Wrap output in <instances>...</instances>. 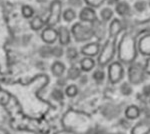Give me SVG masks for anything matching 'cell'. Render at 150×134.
Instances as JSON below:
<instances>
[{"mask_svg":"<svg viewBox=\"0 0 150 134\" xmlns=\"http://www.w3.org/2000/svg\"><path fill=\"white\" fill-rule=\"evenodd\" d=\"M120 92L124 95V96H129L132 93V85L129 82H124L120 86Z\"/></svg>","mask_w":150,"mask_h":134,"instance_id":"obj_21","label":"cell"},{"mask_svg":"<svg viewBox=\"0 0 150 134\" xmlns=\"http://www.w3.org/2000/svg\"><path fill=\"white\" fill-rule=\"evenodd\" d=\"M80 66L83 71L88 72L93 69V67L95 66V62H94V60L91 57H85L81 60Z\"/></svg>","mask_w":150,"mask_h":134,"instance_id":"obj_17","label":"cell"},{"mask_svg":"<svg viewBox=\"0 0 150 134\" xmlns=\"http://www.w3.org/2000/svg\"><path fill=\"white\" fill-rule=\"evenodd\" d=\"M145 71H146L147 74L150 75V58L147 59L146 64H145Z\"/></svg>","mask_w":150,"mask_h":134,"instance_id":"obj_35","label":"cell"},{"mask_svg":"<svg viewBox=\"0 0 150 134\" xmlns=\"http://www.w3.org/2000/svg\"><path fill=\"white\" fill-rule=\"evenodd\" d=\"M51 71L53 73V75L57 77H60L63 75V73L65 71V66L63 63L59 62V61H56L52 64V67H51Z\"/></svg>","mask_w":150,"mask_h":134,"instance_id":"obj_18","label":"cell"},{"mask_svg":"<svg viewBox=\"0 0 150 134\" xmlns=\"http://www.w3.org/2000/svg\"><path fill=\"white\" fill-rule=\"evenodd\" d=\"M142 93L144 94V96L150 97V84L145 85L143 87V89H142Z\"/></svg>","mask_w":150,"mask_h":134,"instance_id":"obj_34","label":"cell"},{"mask_svg":"<svg viewBox=\"0 0 150 134\" xmlns=\"http://www.w3.org/2000/svg\"><path fill=\"white\" fill-rule=\"evenodd\" d=\"M92 31L94 36L98 38V39H102V38L105 36L106 33V26L102 21L99 20V19H96L94 22H92Z\"/></svg>","mask_w":150,"mask_h":134,"instance_id":"obj_8","label":"cell"},{"mask_svg":"<svg viewBox=\"0 0 150 134\" xmlns=\"http://www.w3.org/2000/svg\"><path fill=\"white\" fill-rule=\"evenodd\" d=\"M77 93H78V88H77L75 85H70L66 88V94L67 96L69 97H74L76 96Z\"/></svg>","mask_w":150,"mask_h":134,"instance_id":"obj_27","label":"cell"},{"mask_svg":"<svg viewBox=\"0 0 150 134\" xmlns=\"http://www.w3.org/2000/svg\"><path fill=\"white\" fill-rule=\"evenodd\" d=\"M140 116V109L136 105L128 106L125 110V117L129 120H135Z\"/></svg>","mask_w":150,"mask_h":134,"instance_id":"obj_12","label":"cell"},{"mask_svg":"<svg viewBox=\"0 0 150 134\" xmlns=\"http://www.w3.org/2000/svg\"><path fill=\"white\" fill-rule=\"evenodd\" d=\"M68 4L72 7H79L82 4V0H68Z\"/></svg>","mask_w":150,"mask_h":134,"instance_id":"obj_33","label":"cell"},{"mask_svg":"<svg viewBox=\"0 0 150 134\" xmlns=\"http://www.w3.org/2000/svg\"><path fill=\"white\" fill-rule=\"evenodd\" d=\"M51 96L54 100L56 101H61L63 99V92L61 91L60 89H54L51 93Z\"/></svg>","mask_w":150,"mask_h":134,"instance_id":"obj_28","label":"cell"},{"mask_svg":"<svg viewBox=\"0 0 150 134\" xmlns=\"http://www.w3.org/2000/svg\"><path fill=\"white\" fill-rule=\"evenodd\" d=\"M122 29V24L120 22V20L118 19H113L112 22L110 24V27H109V35L110 37H115L118 35V33L121 31Z\"/></svg>","mask_w":150,"mask_h":134,"instance_id":"obj_16","label":"cell"},{"mask_svg":"<svg viewBox=\"0 0 150 134\" xmlns=\"http://www.w3.org/2000/svg\"><path fill=\"white\" fill-rule=\"evenodd\" d=\"M131 134H150V122L140 121L132 127Z\"/></svg>","mask_w":150,"mask_h":134,"instance_id":"obj_11","label":"cell"},{"mask_svg":"<svg viewBox=\"0 0 150 134\" xmlns=\"http://www.w3.org/2000/svg\"><path fill=\"white\" fill-rule=\"evenodd\" d=\"M75 16H76V14H75L74 10H72V9L68 8L63 12V18L66 22H71V21L75 18Z\"/></svg>","mask_w":150,"mask_h":134,"instance_id":"obj_25","label":"cell"},{"mask_svg":"<svg viewBox=\"0 0 150 134\" xmlns=\"http://www.w3.org/2000/svg\"><path fill=\"white\" fill-rule=\"evenodd\" d=\"M67 75H68V78L71 80H76L80 77V69L76 66H72L69 68L68 72H67Z\"/></svg>","mask_w":150,"mask_h":134,"instance_id":"obj_19","label":"cell"},{"mask_svg":"<svg viewBox=\"0 0 150 134\" xmlns=\"http://www.w3.org/2000/svg\"><path fill=\"white\" fill-rule=\"evenodd\" d=\"M39 53H40V55L44 58H48V57H50V56H53L52 55V47H50V46H48V45L42 46L39 50Z\"/></svg>","mask_w":150,"mask_h":134,"instance_id":"obj_24","label":"cell"},{"mask_svg":"<svg viewBox=\"0 0 150 134\" xmlns=\"http://www.w3.org/2000/svg\"><path fill=\"white\" fill-rule=\"evenodd\" d=\"M146 25H147V27L150 29V20L148 21V22H146Z\"/></svg>","mask_w":150,"mask_h":134,"instance_id":"obj_39","label":"cell"},{"mask_svg":"<svg viewBox=\"0 0 150 134\" xmlns=\"http://www.w3.org/2000/svg\"><path fill=\"white\" fill-rule=\"evenodd\" d=\"M105 0H86V2L91 6H94V7H97L99 6L100 4H102Z\"/></svg>","mask_w":150,"mask_h":134,"instance_id":"obj_32","label":"cell"},{"mask_svg":"<svg viewBox=\"0 0 150 134\" xmlns=\"http://www.w3.org/2000/svg\"><path fill=\"white\" fill-rule=\"evenodd\" d=\"M100 16H101V19H102L104 22H106V21L110 20V19L112 18L113 11L111 10L110 8H104L100 12Z\"/></svg>","mask_w":150,"mask_h":134,"instance_id":"obj_22","label":"cell"},{"mask_svg":"<svg viewBox=\"0 0 150 134\" xmlns=\"http://www.w3.org/2000/svg\"><path fill=\"white\" fill-rule=\"evenodd\" d=\"M134 8H135V10L138 12H143L146 10L147 3L145 1H137L136 3L134 4Z\"/></svg>","mask_w":150,"mask_h":134,"instance_id":"obj_29","label":"cell"},{"mask_svg":"<svg viewBox=\"0 0 150 134\" xmlns=\"http://www.w3.org/2000/svg\"><path fill=\"white\" fill-rule=\"evenodd\" d=\"M92 77L97 83H101L104 80V78H105V72H104L102 69H97L94 71V73L92 74Z\"/></svg>","mask_w":150,"mask_h":134,"instance_id":"obj_23","label":"cell"},{"mask_svg":"<svg viewBox=\"0 0 150 134\" xmlns=\"http://www.w3.org/2000/svg\"><path fill=\"white\" fill-rule=\"evenodd\" d=\"M66 55L69 60H74L78 57V51L74 47H69L66 51Z\"/></svg>","mask_w":150,"mask_h":134,"instance_id":"obj_26","label":"cell"},{"mask_svg":"<svg viewBox=\"0 0 150 134\" xmlns=\"http://www.w3.org/2000/svg\"><path fill=\"white\" fill-rule=\"evenodd\" d=\"M57 83H58V85H60V86H64V85L66 84V79H65V78H62V77L60 76V78L58 79Z\"/></svg>","mask_w":150,"mask_h":134,"instance_id":"obj_36","label":"cell"},{"mask_svg":"<svg viewBox=\"0 0 150 134\" xmlns=\"http://www.w3.org/2000/svg\"><path fill=\"white\" fill-rule=\"evenodd\" d=\"M118 57L123 63H132L136 58V44L135 37L132 34H125L118 48Z\"/></svg>","mask_w":150,"mask_h":134,"instance_id":"obj_1","label":"cell"},{"mask_svg":"<svg viewBox=\"0 0 150 134\" xmlns=\"http://www.w3.org/2000/svg\"><path fill=\"white\" fill-rule=\"evenodd\" d=\"M115 42L116 38L111 37V39L105 43L98 57V63L100 66H105L112 60L113 56L115 54Z\"/></svg>","mask_w":150,"mask_h":134,"instance_id":"obj_2","label":"cell"},{"mask_svg":"<svg viewBox=\"0 0 150 134\" xmlns=\"http://www.w3.org/2000/svg\"><path fill=\"white\" fill-rule=\"evenodd\" d=\"M119 2V0H107V3L109 5H114V4H117Z\"/></svg>","mask_w":150,"mask_h":134,"instance_id":"obj_37","label":"cell"},{"mask_svg":"<svg viewBox=\"0 0 150 134\" xmlns=\"http://www.w3.org/2000/svg\"><path fill=\"white\" fill-rule=\"evenodd\" d=\"M99 49H100V46L97 42H91L88 44L84 45L81 48V53L84 54L87 57H92V56L97 55L99 53Z\"/></svg>","mask_w":150,"mask_h":134,"instance_id":"obj_7","label":"cell"},{"mask_svg":"<svg viewBox=\"0 0 150 134\" xmlns=\"http://www.w3.org/2000/svg\"><path fill=\"white\" fill-rule=\"evenodd\" d=\"M115 10L117 12L118 15L120 16H127L130 14V6L127 2L125 1H119L117 4H116Z\"/></svg>","mask_w":150,"mask_h":134,"instance_id":"obj_14","label":"cell"},{"mask_svg":"<svg viewBox=\"0 0 150 134\" xmlns=\"http://www.w3.org/2000/svg\"><path fill=\"white\" fill-rule=\"evenodd\" d=\"M145 67L141 63H132L128 70V78L131 84H140L145 79Z\"/></svg>","mask_w":150,"mask_h":134,"instance_id":"obj_3","label":"cell"},{"mask_svg":"<svg viewBox=\"0 0 150 134\" xmlns=\"http://www.w3.org/2000/svg\"><path fill=\"white\" fill-rule=\"evenodd\" d=\"M38 2H41V3H44V2H46L48 1V0H37Z\"/></svg>","mask_w":150,"mask_h":134,"instance_id":"obj_38","label":"cell"},{"mask_svg":"<svg viewBox=\"0 0 150 134\" xmlns=\"http://www.w3.org/2000/svg\"><path fill=\"white\" fill-rule=\"evenodd\" d=\"M139 49L143 54L150 55V35H146L140 39Z\"/></svg>","mask_w":150,"mask_h":134,"instance_id":"obj_15","label":"cell"},{"mask_svg":"<svg viewBox=\"0 0 150 134\" xmlns=\"http://www.w3.org/2000/svg\"><path fill=\"white\" fill-rule=\"evenodd\" d=\"M124 74V69L120 62H113L110 64L109 69H108V77L109 81L112 84H116L121 81Z\"/></svg>","mask_w":150,"mask_h":134,"instance_id":"obj_5","label":"cell"},{"mask_svg":"<svg viewBox=\"0 0 150 134\" xmlns=\"http://www.w3.org/2000/svg\"><path fill=\"white\" fill-rule=\"evenodd\" d=\"M33 13H34V11H33L32 7L30 6H23L22 7V14L24 17H26V18H29V17H31L33 15Z\"/></svg>","mask_w":150,"mask_h":134,"instance_id":"obj_30","label":"cell"},{"mask_svg":"<svg viewBox=\"0 0 150 134\" xmlns=\"http://www.w3.org/2000/svg\"><path fill=\"white\" fill-rule=\"evenodd\" d=\"M62 54H63V49L60 46H55V47H52V55L55 56V57H60Z\"/></svg>","mask_w":150,"mask_h":134,"instance_id":"obj_31","label":"cell"},{"mask_svg":"<svg viewBox=\"0 0 150 134\" xmlns=\"http://www.w3.org/2000/svg\"><path fill=\"white\" fill-rule=\"evenodd\" d=\"M80 19L82 21H84V22H90L92 23L94 21L96 20V13L95 11L93 10L92 8H90V7H85V8H83L80 12Z\"/></svg>","mask_w":150,"mask_h":134,"instance_id":"obj_10","label":"cell"},{"mask_svg":"<svg viewBox=\"0 0 150 134\" xmlns=\"http://www.w3.org/2000/svg\"><path fill=\"white\" fill-rule=\"evenodd\" d=\"M61 8L62 4L59 0H54L51 3V5H50V15L47 20V24L50 27L58 23L60 16H61Z\"/></svg>","mask_w":150,"mask_h":134,"instance_id":"obj_6","label":"cell"},{"mask_svg":"<svg viewBox=\"0 0 150 134\" xmlns=\"http://www.w3.org/2000/svg\"><path fill=\"white\" fill-rule=\"evenodd\" d=\"M43 24H44V21L39 16L34 17L30 22L31 27H32V29H34V30H39V29H41L43 27Z\"/></svg>","mask_w":150,"mask_h":134,"instance_id":"obj_20","label":"cell"},{"mask_svg":"<svg viewBox=\"0 0 150 134\" xmlns=\"http://www.w3.org/2000/svg\"><path fill=\"white\" fill-rule=\"evenodd\" d=\"M58 36H59V40H60V44L61 45H67L71 40V37H70V32L65 26H62V27L59 28V31H58Z\"/></svg>","mask_w":150,"mask_h":134,"instance_id":"obj_13","label":"cell"},{"mask_svg":"<svg viewBox=\"0 0 150 134\" xmlns=\"http://www.w3.org/2000/svg\"><path fill=\"white\" fill-rule=\"evenodd\" d=\"M72 34L76 41L82 42V41L89 40L94 36L92 28L83 25L81 23H76L72 27Z\"/></svg>","mask_w":150,"mask_h":134,"instance_id":"obj_4","label":"cell"},{"mask_svg":"<svg viewBox=\"0 0 150 134\" xmlns=\"http://www.w3.org/2000/svg\"><path fill=\"white\" fill-rule=\"evenodd\" d=\"M58 37V33L57 31L55 30L54 28L52 27H47L44 31L42 32V39L44 42L48 43V44H51V43H54L56 41Z\"/></svg>","mask_w":150,"mask_h":134,"instance_id":"obj_9","label":"cell"}]
</instances>
